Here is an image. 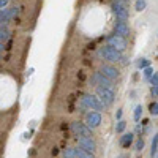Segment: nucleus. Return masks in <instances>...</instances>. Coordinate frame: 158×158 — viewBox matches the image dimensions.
<instances>
[{
	"label": "nucleus",
	"mask_w": 158,
	"mask_h": 158,
	"mask_svg": "<svg viewBox=\"0 0 158 158\" xmlns=\"http://www.w3.org/2000/svg\"><path fill=\"white\" fill-rule=\"evenodd\" d=\"M18 13V8H3V10H0V24H6L13 16H15Z\"/></svg>",
	"instance_id": "12"
},
{
	"label": "nucleus",
	"mask_w": 158,
	"mask_h": 158,
	"mask_svg": "<svg viewBox=\"0 0 158 158\" xmlns=\"http://www.w3.org/2000/svg\"><path fill=\"white\" fill-rule=\"evenodd\" d=\"M97 98L101 101L103 106H111L115 100V94L111 89H104V87H97Z\"/></svg>",
	"instance_id": "2"
},
{
	"label": "nucleus",
	"mask_w": 158,
	"mask_h": 158,
	"mask_svg": "<svg viewBox=\"0 0 158 158\" xmlns=\"http://www.w3.org/2000/svg\"><path fill=\"white\" fill-rule=\"evenodd\" d=\"M81 104L87 109H92V111H103L104 106L101 104V101L95 97V95H90V94H85L81 97Z\"/></svg>",
	"instance_id": "1"
},
{
	"label": "nucleus",
	"mask_w": 158,
	"mask_h": 158,
	"mask_svg": "<svg viewBox=\"0 0 158 158\" xmlns=\"http://www.w3.org/2000/svg\"><path fill=\"white\" fill-rule=\"evenodd\" d=\"M150 94H152V97H153V98H156V95H158V85H152Z\"/></svg>",
	"instance_id": "25"
},
{
	"label": "nucleus",
	"mask_w": 158,
	"mask_h": 158,
	"mask_svg": "<svg viewBox=\"0 0 158 158\" xmlns=\"http://www.w3.org/2000/svg\"><path fill=\"white\" fill-rule=\"evenodd\" d=\"M100 57L104 59V60H108V62H118L122 59V54L120 52H117L115 49H112L111 46H103L100 48Z\"/></svg>",
	"instance_id": "3"
},
{
	"label": "nucleus",
	"mask_w": 158,
	"mask_h": 158,
	"mask_svg": "<svg viewBox=\"0 0 158 158\" xmlns=\"http://www.w3.org/2000/svg\"><path fill=\"white\" fill-rule=\"evenodd\" d=\"M156 149H158V136L155 135V136H153V139H152V149H150V155H152V156H155Z\"/></svg>",
	"instance_id": "17"
},
{
	"label": "nucleus",
	"mask_w": 158,
	"mask_h": 158,
	"mask_svg": "<svg viewBox=\"0 0 158 158\" xmlns=\"http://www.w3.org/2000/svg\"><path fill=\"white\" fill-rule=\"evenodd\" d=\"M135 6H136V10H138V11H142L144 8H146V0H138Z\"/></svg>",
	"instance_id": "22"
},
{
	"label": "nucleus",
	"mask_w": 158,
	"mask_h": 158,
	"mask_svg": "<svg viewBox=\"0 0 158 158\" xmlns=\"http://www.w3.org/2000/svg\"><path fill=\"white\" fill-rule=\"evenodd\" d=\"M63 158H74V147H67L62 152Z\"/></svg>",
	"instance_id": "16"
},
{
	"label": "nucleus",
	"mask_w": 158,
	"mask_h": 158,
	"mask_svg": "<svg viewBox=\"0 0 158 158\" xmlns=\"http://www.w3.org/2000/svg\"><path fill=\"white\" fill-rule=\"evenodd\" d=\"M3 49H5V46H3L2 43H0V54H2V52H3Z\"/></svg>",
	"instance_id": "29"
},
{
	"label": "nucleus",
	"mask_w": 158,
	"mask_h": 158,
	"mask_svg": "<svg viewBox=\"0 0 158 158\" xmlns=\"http://www.w3.org/2000/svg\"><path fill=\"white\" fill-rule=\"evenodd\" d=\"M8 38H10V30H8L6 27H3V25H2V27H0V43L3 44Z\"/></svg>",
	"instance_id": "15"
},
{
	"label": "nucleus",
	"mask_w": 158,
	"mask_h": 158,
	"mask_svg": "<svg viewBox=\"0 0 158 158\" xmlns=\"http://www.w3.org/2000/svg\"><path fill=\"white\" fill-rule=\"evenodd\" d=\"M111 8H112V13L115 15L117 21H127L130 13H128V8L123 5V3H118V2H112L111 3Z\"/></svg>",
	"instance_id": "6"
},
{
	"label": "nucleus",
	"mask_w": 158,
	"mask_h": 158,
	"mask_svg": "<svg viewBox=\"0 0 158 158\" xmlns=\"http://www.w3.org/2000/svg\"><path fill=\"white\" fill-rule=\"evenodd\" d=\"M149 79H150L152 85H158V73H152V76Z\"/></svg>",
	"instance_id": "23"
},
{
	"label": "nucleus",
	"mask_w": 158,
	"mask_h": 158,
	"mask_svg": "<svg viewBox=\"0 0 158 158\" xmlns=\"http://www.w3.org/2000/svg\"><path fill=\"white\" fill-rule=\"evenodd\" d=\"M149 112H150L152 115H156V114H158V103H156V101L150 103V106H149Z\"/></svg>",
	"instance_id": "19"
},
{
	"label": "nucleus",
	"mask_w": 158,
	"mask_h": 158,
	"mask_svg": "<svg viewBox=\"0 0 158 158\" xmlns=\"http://www.w3.org/2000/svg\"><path fill=\"white\" fill-rule=\"evenodd\" d=\"M152 73H153V71H152V68H150V67L144 68V76H146V77H150V76H152Z\"/></svg>",
	"instance_id": "26"
},
{
	"label": "nucleus",
	"mask_w": 158,
	"mask_h": 158,
	"mask_svg": "<svg viewBox=\"0 0 158 158\" xmlns=\"http://www.w3.org/2000/svg\"><path fill=\"white\" fill-rule=\"evenodd\" d=\"M108 46H111L117 52H122L127 49V41H125V38L118 36V35H111L108 36Z\"/></svg>",
	"instance_id": "7"
},
{
	"label": "nucleus",
	"mask_w": 158,
	"mask_h": 158,
	"mask_svg": "<svg viewBox=\"0 0 158 158\" xmlns=\"http://www.w3.org/2000/svg\"><path fill=\"white\" fill-rule=\"evenodd\" d=\"M100 73L103 76H106L108 79H111V81H114V79L118 77V70L114 68V67H111V65H104L103 63L101 67H100Z\"/></svg>",
	"instance_id": "10"
},
{
	"label": "nucleus",
	"mask_w": 158,
	"mask_h": 158,
	"mask_svg": "<svg viewBox=\"0 0 158 158\" xmlns=\"http://www.w3.org/2000/svg\"><path fill=\"white\" fill-rule=\"evenodd\" d=\"M141 114H142V106L139 104V106H136V109H135V122H139Z\"/></svg>",
	"instance_id": "20"
},
{
	"label": "nucleus",
	"mask_w": 158,
	"mask_h": 158,
	"mask_svg": "<svg viewBox=\"0 0 158 158\" xmlns=\"http://www.w3.org/2000/svg\"><path fill=\"white\" fill-rule=\"evenodd\" d=\"M77 144H79V147H81L82 150H87L90 153H94L95 149H97V144H95V141L92 138H77Z\"/></svg>",
	"instance_id": "9"
},
{
	"label": "nucleus",
	"mask_w": 158,
	"mask_h": 158,
	"mask_svg": "<svg viewBox=\"0 0 158 158\" xmlns=\"http://www.w3.org/2000/svg\"><path fill=\"white\" fill-rule=\"evenodd\" d=\"M71 131L77 138H92V130L87 128L82 122H71Z\"/></svg>",
	"instance_id": "4"
},
{
	"label": "nucleus",
	"mask_w": 158,
	"mask_h": 158,
	"mask_svg": "<svg viewBox=\"0 0 158 158\" xmlns=\"http://www.w3.org/2000/svg\"><path fill=\"white\" fill-rule=\"evenodd\" d=\"M142 147H144V139H142V138H139V139H138V142H136V150H138V152H141V150H142Z\"/></svg>",
	"instance_id": "24"
},
{
	"label": "nucleus",
	"mask_w": 158,
	"mask_h": 158,
	"mask_svg": "<svg viewBox=\"0 0 158 158\" xmlns=\"http://www.w3.org/2000/svg\"><path fill=\"white\" fill-rule=\"evenodd\" d=\"M101 125V114L100 112H89L85 117V127L90 130H95Z\"/></svg>",
	"instance_id": "8"
},
{
	"label": "nucleus",
	"mask_w": 158,
	"mask_h": 158,
	"mask_svg": "<svg viewBox=\"0 0 158 158\" xmlns=\"http://www.w3.org/2000/svg\"><path fill=\"white\" fill-rule=\"evenodd\" d=\"M92 84L97 85V87H104V89H111L114 90V84L111 79H108L106 76H103L100 71L94 73V76H92Z\"/></svg>",
	"instance_id": "5"
},
{
	"label": "nucleus",
	"mask_w": 158,
	"mask_h": 158,
	"mask_svg": "<svg viewBox=\"0 0 158 158\" xmlns=\"http://www.w3.org/2000/svg\"><path fill=\"white\" fill-rule=\"evenodd\" d=\"M115 118H117V120H120V118H122V109H118L115 112Z\"/></svg>",
	"instance_id": "28"
},
{
	"label": "nucleus",
	"mask_w": 158,
	"mask_h": 158,
	"mask_svg": "<svg viewBox=\"0 0 158 158\" xmlns=\"http://www.w3.org/2000/svg\"><path fill=\"white\" fill-rule=\"evenodd\" d=\"M133 139H135V135L133 133H128V135H125V136H122V139H120V144H122V147H130L131 144H133Z\"/></svg>",
	"instance_id": "13"
},
{
	"label": "nucleus",
	"mask_w": 158,
	"mask_h": 158,
	"mask_svg": "<svg viewBox=\"0 0 158 158\" xmlns=\"http://www.w3.org/2000/svg\"><path fill=\"white\" fill-rule=\"evenodd\" d=\"M138 67H139L141 70H144V68L150 67V60H149V59H141V60L138 62Z\"/></svg>",
	"instance_id": "18"
},
{
	"label": "nucleus",
	"mask_w": 158,
	"mask_h": 158,
	"mask_svg": "<svg viewBox=\"0 0 158 158\" xmlns=\"http://www.w3.org/2000/svg\"><path fill=\"white\" fill-rule=\"evenodd\" d=\"M125 127H127V123L123 120H118L117 122V127H115V131H117V133H122V131L125 130Z\"/></svg>",
	"instance_id": "21"
},
{
	"label": "nucleus",
	"mask_w": 158,
	"mask_h": 158,
	"mask_svg": "<svg viewBox=\"0 0 158 158\" xmlns=\"http://www.w3.org/2000/svg\"><path fill=\"white\" fill-rule=\"evenodd\" d=\"M0 62H2V57H0Z\"/></svg>",
	"instance_id": "30"
},
{
	"label": "nucleus",
	"mask_w": 158,
	"mask_h": 158,
	"mask_svg": "<svg viewBox=\"0 0 158 158\" xmlns=\"http://www.w3.org/2000/svg\"><path fill=\"white\" fill-rule=\"evenodd\" d=\"M8 5V0H0V10H3Z\"/></svg>",
	"instance_id": "27"
},
{
	"label": "nucleus",
	"mask_w": 158,
	"mask_h": 158,
	"mask_svg": "<svg viewBox=\"0 0 158 158\" xmlns=\"http://www.w3.org/2000/svg\"><path fill=\"white\" fill-rule=\"evenodd\" d=\"M114 30H115V35L122 36V38H125V36L130 35V27H128L127 21H117L114 24Z\"/></svg>",
	"instance_id": "11"
},
{
	"label": "nucleus",
	"mask_w": 158,
	"mask_h": 158,
	"mask_svg": "<svg viewBox=\"0 0 158 158\" xmlns=\"http://www.w3.org/2000/svg\"><path fill=\"white\" fill-rule=\"evenodd\" d=\"M74 158H95V156H94V153L77 147V149H74Z\"/></svg>",
	"instance_id": "14"
}]
</instances>
